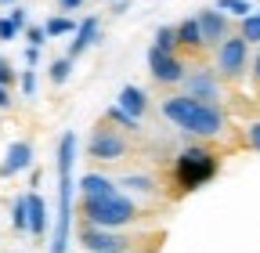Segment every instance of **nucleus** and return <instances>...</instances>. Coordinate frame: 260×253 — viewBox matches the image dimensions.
Segmentation results:
<instances>
[{"mask_svg":"<svg viewBox=\"0 0 260 253\" xmlns=\"http://www.w3.org/2000/svg\"><path fill=\"white\" fill-rule=\"evenodd\" d=\"M159 112L167 123H174L181 134L199 138V141H213L228 131V116L220 105H203L188 98V94H170V98L159 102Z\"/></svg>","mask_w":260,"mask_h":253,"instance_id":"1","label":"nucleus"},{"mask_svg":"<svg viewBox=\"0 0 260 253\" xmlns=\"http://www.w3.org/2000/svg\"><path fill=\"white\" fill-rule=\"evenodd\" d=\"M126 8H130V0H116V4H112V11H116V15H123Z\"/></svg>","mask_w":260,"mask_h":253,"instance_id":"35","label":"nucleus"},{"mask_svg":"<svg viewBox=\"0 0 260 253\" xmlns=\"http://www.w3.org/2000/svg\"><path fill=\"white\" fill-rule=\"evenodd\" d=\"M18 80V73L11 69V61H4V58H0V87H11Z\"/></svg>","mask_w":260,"mask_h":253,"instance_id":"29","label":"nucleus"},{"mask_svg":"<svg viewBox=\"0 0 260 253\" xmlns=\"http://www.w3.org/2000/svg\"><path fill=\"white\" fill-rule=\"evenodd\" d=\"M25 203H29V235L32 239H44L47 235V225H51V213H47V203L37 188L25 192Z\"/></svg>","mask_w":260,"mask_h":253,"instance_id":"13","label":"nucleus"},{"mask_svg":"<svg viewBox=\"0 0 260 253\" xmlns=\"http://www.w3.org/2000/svg\"><path fill=\"white\" fill-rule=\"evenodd\" d=\"M76 25H80V22H73L69 15H51V18L44 22V33H47V40H58V37H73Z\"/></svg>","mask_w":260,"mask_h":253,"instance_id":"19","label":"nucleus"},{"mask_svg":"<svg viewBox=\"0 0 260 253\" xmlns=\"http://www.w3.org/2000/svg\"><path fill=\"white\" fill-rule=\"evenodd\" d=\"M11 105V87H0V109Z\"/></svg>","mask_w":260,"mask_h":253,"instance_id":"34","label":"nucleus"},{"mask_svg":"<svg viewBox=\"0 0 260 253\" xmlns=\"http://www.w3.org/2000/svg\"><path fill=\"white\" fill-rule=\"evenodd\" d=\"M0 4H11V8H15V4H18V0H0Z\"/></svg>","mask_w":260,"mask_h":253,"instance_id":"36","label":"nucleus"},{"mask_svg":"<svg viewBox=\"0 0 260 253\" xmlns=\"http://www.w3.org/2000/svg\"><path fill=\"white\" fill-rule=\"evenodd\" d=\"M76 188H80V196H83V199H102V196L119 192V184H116L109 174H98V170H87V174L76 181Z\"/></svg>","mask_w":260,"mask_h":253,"instance_id":"14","label":"nucleus"},{"mask_svg":"<svg viewBox=\"0 0 260 253\" xmlns=\"http://www.w3.org/2000/svg\"><path fill=\"white\" fill-rule=\"evenodd\" d=\"M181 87H184L181 94H188V98L203 102V105H220V102H224V80L217 76V69H206V66L188 69V76H184ZM220 109H224V105H220Z\"/></svg>","mask_w":260,"mask_h":253,"instance_id":"8","label":"nucleus"},{"mask_svg":"<svg viewBox=\"0 0 260 253\" xmlns=\"http://www.w3.org/2000/svg\"><path fill=\"white\" fill-rule=\"evenodd\" d=\"M83 4H87V0H58V11H61V15H65V11H80Z\"/></svg>","mask_w":260,"mask_h":253,"instance_id":"31","label":"nucleus"},{"mask_svg":"<svg viewBox=\"0 0 260 253\" xmlns=\"http://www.w3.org/2000/svg\"><path fill=\"white\" fill-rule=\"evenodd\" d=\"M195 18H199L203 44H206V47H220V40L232 37V18H228L224 11H217V8H203Z\"/></svg>","mask_w":260,"mask_h":253,"instance_id":"10","label":"nucleus"},{"mask_svg":"<svg viewBox=\"0 0 260 253\" xmlns=\"http://www.w3.org/2000/svg\"><path fill=\"white\" fill-rule=\"evenodd\" d=\"M80 225H94V228H134L145 220V210L134 196L126 192H112L102 199H83L80 196Z\"/></svg>","mask_w":260,"mask_h":253,"instance_id":"4","label":"nucleus"},{"mask_svg":"<svg viewBox=\"0 0 260 253\" xmlns=\"http://www.w3.org/2000/svg\"><path fill=\"white\" fill-rule=\"evenodd\" d=\"M11 228L15 232H29V203H25V196H18L15 203H11Z\"/></svg>","mask_w":260,"mask_h":253,"instance_id":"21","label":"nucleus"},{"mask_svg":"<svg viewBox=\"0 0 260 253\" xmlns=\"http://www.w3.org/2000/svg\"><path fill=\"white\" fill-rule=\"evenodd\" d=\"M29 167H32V145L29 141H11L8 152H4V163H0V177H15Z\"/></svg>","mask_w":260,"mask_h":253,"instance_id":"12","label":"nucleus"},{"mask_svg":"<svg viewBox=\"0 0 260 253\" xmlns=\"http://www.w3.org/2000/svg\"><path fill=\"white\" fill-rule=\"evenodd\" d=\"M152 47L181 54V51H177V29H174V25H159V29H155V40H152Z\"/></svg>","mask_w":260,"mask_h":253,"instance_id":"23","label":"nucleus"},{"mask_svg":"<svg viewBox=\"0 0 260 253\" xmlns=\"http://www.w3.org/2000/svg\"><path fill=\"white\" fill-rule=\"evenodd\" d=\"M112 4H116V0H112Z\"/></svg>","mask_w":260,"mask_h":253,"instance_id":"37","label":"nucleus"},{"mask_svg":"<svg viewBox=\"0 0 260 253\" xmlns=\"http://www.w3.org/2000/svg\"><path fill=\"white\" fill-rule=\"evenodd\" d=\"M116 105H119L123 112H130L134 119H145V112H148V94H145V90H141L138 83H126V87L119 90Z\"/></svg>","mask_w":260,"mask_h":253,"instance_id":"16","label":"nucleus"},{"mask_svg":"<svg viewBox=\"0 0 260 253\" xmlns=\"http://www.w3.org/2000/svg\"><path fill=\"white\" fill-rule=\"evenodd\" d=\"M98 37H102V22H98L94 15L80 18V25H76L73 40H69V51H65V58H73V61H76L83 51H90V47L98 44Z\"/></svg>","mask_w":260,"mask_h":253,"instance_id":"11","label":"nucleus"},{"mask_svg":"<svg viewBox=\"0 0 260 253\" xmlns=\"http://www.w3.org/2000/svg\"><path fill=\"white\" fill-rule=\"evenodd\" d=\"M102 119H105L109 126H116V131H123L126 138H138V134H141V119H134L130 112H123L119 105H109Z\"/></svg>","mask_w":260,"mask_h":253,"instance_id":"18","label":"nucleus"},{"mask_svg":"<svg viewBox=\"0 0 260 253\" xmlns=\"http://www.w3.org/2000/svg\"><path fill=\"white\" fill-rule=\"evenodd\" d=\"M18 33H22V29L4 15V18H0V40H18Z\"/></svg>","mask_w":260,"mask_h":253,"instance_id":"28","label":"nucleus"},{"mask_svg":"<svg viewBox=\"0 0 260 253\" xmlns=\"http://www.w3.org/2000/svg\"><path fill=\"white\" fill-rule=\"evenodd\" d=\"M242 141H246L253 152H260V119H253V123L246 126V138H242Z\"/></svg>","mask_w":260,"mask_h":253,"instance_id":"27","label":"nucleus"},{"mask_svg":"<svg viewBox=\"0 0 260 253\" xmlns=\"http://www.w3.org/2000/svg\"><path fill=\"white\" fill-rule=\"evenodd\" d=\"M76 239L87 253H155L162 232H126V228H94L80 225Z\"/></svg>","mask_w":260,"mask_h":253,"instance_id":"5","label":"nucleus"},{"mask_svg":"<svg viewBox=\"0 0 260 253\" xmlns=\"http://www.w3.org/2000/svg\"><path fill=\"white\" fill-rule=\"evenodd\" d=\"M8 18H11V22H15V25H18V29H25V25H29V11H25V8H22V4H15V8H11V15H8Z\"/></svg>","mask_w":260,"mask_h":253,"instance_id":"30","label":"nucleus"},{"mask_svg":"<svg viewBox=\"0 0 260 253\" xmlns=\"http://www.w3.org/2000/svg\"><path fill=\"white\" fill-rule=\"evenodd\" d=\"M220 170V152L210 145H184L174 155V167H170V184H174V196H188V192H199L203 184H210Z\"/></svg>","mask_w":260,"mask_h":253,"instance_id":"3","label":"nucleus"},{"mask_svg":"<svg viewBox=\"0 0 260 253\" xmlns=\"http://www.w3.org/2000/svg\"><path fill=\"white\" fill-rule=\"evenodd\" d=\"M87 155H90L94 163H119V160H126V155H130V138L102 119V123L90 131Z\"/></svg>","mask_w":260,"mask_h":253,"instance_id":"7","label":"nucleus"},{"mask_svg":"<svg viewBox=\"0 0 260 253\" xmlns=\"http://www.w3.org/2000/svg\"><path fill=\"white\" fill-rule=\"evenodd\" d=\"M148 73L159 87H177L184 83L188 76V66H184V58L174 54V51H159V47H148Z\"/></svg>","mask_w":260,"mask_h":253,"instance_id":"9","label":"nucleus"},{"mask_svg":"<svg viewBox=\"0 0 260 253\" xmlns=\"http://www.w3.org/2000/svg\"><path fill=\"white\" fill-rule=\"evenodd\" d=\"M76 134L65 131L58 141V210H54V228H51V253H69V235H73V192H76Z\"/></svg>","mask_w":260,"mask_h":253,"instance_id":"2","label":"nucleus"},{"mask_svg":"<svg viewBox=\"0 0 260 253\" xmlns=\"http://www.w3.org/2000/svg\"><path fill=\"white\" fill-rule=\"evenodd\" d=\"M18 83H22V94H25V98L37 94V73H32V69H22V73H18Z\"/></svg>","mask_w":260,"mask_h":253,"instance_id":"25","label":"nucleus"},{"mask_svg":"<svg viewBox=\"0 0 260 253\" xmlns=\"http://www.w3.org/2000/svg\"><path fill=\"white\" fill-rule=\"evenodd\" d=\"M213 8L224 11L228 18H246V15H253V4H249V0H217Z\"/></svg>","mask_w":260,"mask_h":253,"instance_id":"22","label":"nucleus"},{"mask_svg":"<svg viewBox=\"0 0 260 253\" xmlns=\"http://www.w3.org/2000/svg\"><path fill=\"white\" fill-rule=\"evenodd\" d=\"M249 61H253L249 44L239 33H232L228 40H220V47H213V69L224 83H242L246 73H249Z\"/></svg>","mask_w":260,"mask_h":253,"instance_id":"6","label":"nucleus"},{"mask_svg":"<svg viewBox=\"0 0 260 253\" xmlns=\"http://www.w3.org/2000/svg\"><path fill=\"white\" fill-rule=\"evenodd\" d=\"M47 76H51V83H65V80L73 76V58H54L51 69H47Z\"/></svg>","mask_w":260,"mask_h":253,"instance_id":"24","label":"nucleus"},{"mask_svg":"<svg viewBox=\"0 0 260 253\" xmlns=\"http://www.w3.org/2000/svg\"><path fill=\"white\" fill-rule=\"evenodd\" d=\"M177 29V51H188V54H199V51H206V44H203V29H199V18H184V22H177L174 25Z\"/></svg>","mask_w":260,"mask_h":253,"instance_id":"15","label":"nucleus"},{"mask_svg":"<svg viewBox=\"0 0 260 253\" xmlns=\"http://www.w3.org/2000/svg\"><path fill=\"white\" fill-rule=\"evenodd\" d=\"M249 73H253V83L260 87V47H256V54H253V61H249Z\"/></svg>","mask_w":260,"mask_h":253,"instance_id":"32","label":"nucleus"},{"mask_svg":"<svg viewBox=\"0 0 260 253\" xmlns=\"http://www.w3.org/2000/svg\"><path fill=\"white\" fill-rule=\"evenodd\" d=\"M25 40H29V47H44V44H47L44 25H25Z\"/></svg>","mask_w":260,"mask_h":253,"instance_id":"26","label":"nucleus"},{"mask_svg":"<svg viewBox=\"0 0 260 253\" xmlns=\"http://www.w3.org/2000/svg\"><path fill=\"white\" fill-rule=\"evenodd\" d=\"M116 184L126 196H159V181L152 174H123Z\"/></svg>","mask_w":260,"mask_h":253,"instance_id":"17","label":"nucleus"},{"mask_svg":"<svg viewBox=\"0 0 260 253\" xmlns=\"http://www.w3.org/2000/svg\"><path fill=\"white\" fill-rule=\"evenodd\" d=\"M25 61H29V66H37V61H40V47H25Z\"/></svg>","mask_w":260,"mask_h":253,"instance_id":"33","label":"nucleus"},{"mask_svg":"<svg viewBox=\"0 0 260 253\" xmlns=\"http://www.w3.org/2000/svg\"><path fill=\"white\" fill-rule=\"evenodd\" d=\"M239 37H242L249 47H260V11L239 18Z\"/></svg>","mask_w":260,"mask_h":253,"instance_id":"20","label":"nucleus"}]
</instances>
